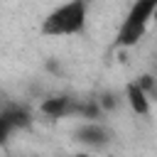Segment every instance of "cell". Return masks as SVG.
<instances>
[{"mask_svg": "<svg viewBox=\"0 0 157 157\" xmlns=\"http://www.w3.org/2000/svg\"><path fill=\"white\" fill-rule=\"evenodd\" d=\"M88 27V0H66L56 7H52L42 22L39 34L42 37H81Z\"/></svg>", "mask_w": 157, "mask_h": 157, "instance_id": "obj_1", "label": "cell"}, {"mask_svg": "<svg viewBox=\"0 0 157 157\" xmlns=\"http://www.w3.org/2000/svg\"><path fill=\"white\" fill-rule=\"evenodd\" d=\"M152 20H157V0H132L128 12L123 15L115 37H113V47L115 49H130L135 47L150 29Z\"/></svg>", "mask_w": 157, "mask_h": 157, "instance_id": "obj_2", "label": "cell"}, {"mask_svg": "<svg viewBox=\"0 0 157 157\" xmlns=\"http://www.w3.org/2000/svg\"><path fill=\"white\" fill-rule=\"evenodd\" d=\"M74 140L83 147H91V150H103L110 145L113 140V132L101 123V120H83L76 130H74Z\"/></svg>", "mask_w": 157, "mask_h": 157, "instance_id": "obj_3", "label": "cell"}, {"mask_svg": "<svg viewBox=\"0 0 157 157\" xmlns=\"http://www.w3.org/2000/svg\"><path fill=\"white\" fill-rule=\"evenodd\" d=\"M29 125H32V113H29L25 105L7 103V105L0 110V140H2V142H7L12 132L27 130Z\"/></svg>", "mask_w": 157, "mask_h": 157, "instance_id": "obj_4", "label": "cell"}, {"mask_svg": "<svg viewBox=\"0 0 157 157\" xmlns=\"http://www.w3.org/2000/svg\"><path fill=\"white\" fill-rule=\"evenodd\" d=\"M39 113L52 118V120H59V118H69V115H76L78 113V98L74 96H66V93H56V96H49L39 103Z\"/></svg>", "mask_w": 157, "mask_h": 157, "instance_id": "obj_5", "label": "cell"}, {"mask_svg": "<svg viewBox=\"0 0 157 157\" xmlns=\"http://www.w3.org/2000/svg\"><path fill=\"white\" fill-rule=\"evenodd\" d=\"M125 101H128V105H130V110H132L135 115H150L152 98H150V93L142 88V83H140L137 78L125 86Z\"/></svg>", "mask_w": 157, "mask_h": 157, "instance_id": "obj_6", "label": "cell"}]
</instances>
